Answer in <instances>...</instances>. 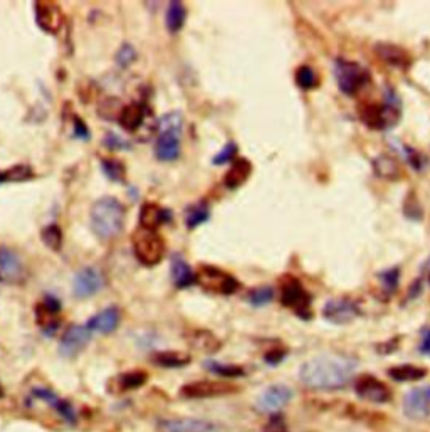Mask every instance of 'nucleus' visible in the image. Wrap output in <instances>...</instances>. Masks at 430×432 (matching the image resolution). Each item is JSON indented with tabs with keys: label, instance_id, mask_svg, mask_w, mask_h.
<instances>
[{
	"label": "nucleus",
	"instance_id": "1",
	"mask_svg": "<svg viewBox=\"0 0 430 432\" xmlns=\"http://www.w3.org/2000/svg\"><path fill=\"white\" fill-rule=\"evenodd\" d=\"M356 369V360L346 355H319L305 362L300 378L313 390H338L348 385Z\"/></svg>",
	"mask_w": 430,
	"mask_h": 432
},
{
	"label": "nucleus",
	"instance_id": "2",
	"mask_svg": "<svg viewBox=\"0 0 430 432\" xmlns=\"http://www.w3.org/2000/svg\"><path fill=\"white\" fill-rule=\"evenodd\" d=\"M91 224L98 238H116L125 224V207L114 197H101L91 207Z\"/></svg>",
	"mask_w": 430,
	"mask_h": 432
},
{
	"label": "nucleus",
	"instance_id": "3",
	"mask_svg": "<svg viewBox=\"0 0 430 432\" xmlns=\"http://www.w3.org/2000/svg\"><path fill=\"white\" fill-rule=\"evenodd\" d=\"M183 118L178 111L167 113L158 123V138L155 155L162 162H174L180 157V138H182Z\"/></svg>",
	"mask_w": 430,
	"mask_h": 432
},
{
	"label": "nucleus",
	"instance_id": "4",
	"mask_svg": "<svg viewBox=\"0 0 430 432\" xmlns=\"http://www.w3.org/2000/svg\"><path fill=\"white\" fill-rule=\"evenodd\" d=\"M360 120L371 130H387L397 125L400 118L399 96L388 89L383 103H365L358 109Z\"/></svg>",
	"mask_w": 430,
	"mask_h": 432
},
{
	"label": "nucleus",
	"instance_id": "5",
	"mask_svg": "<svg viewBox=\"0 0 430 432\" xmlns=\"http://www.w3.org/2000/svg\"><path fill=\"white\" fill-rule=\"evenodd\" d=\"M279 291L282 307L293 309L294 315L302 318V320H309L313 316V311H311L313 298L300 279L291 275L282 276L279 279Z\"/></svg>",
	"mask_w": 430,
	"mask_h": 432
},
{
	"label": "nucleus",
	"instance_id": "6",
	"mask_svg": "<svg viewBox=\"0 0 430 432\" xmlns=\"http://www.w3.org/2000/svg\"><path fill=\"white\" fill-rule=\"evenodd\" d=\"M335 77L339 91L343 95L355 96L356 93L362 91L363 88L371 83V76L362 64L348 59H337L335 61Z\"/></svg>",
	"mask_w": 430,
	"mask_h": 432
},
{
	"label": "nucleus",
	"instance_id": "7",
	"mask_svg": "<svg viewBox=\"0 0 430 432\" xmlns=\"http://www.w3.org/2000/svg\"><path fill=\"white\" fill-rule=\"evenodd\" d=\"M133 251L143 266H157L165 256V240L157 231L138 229L131 238Z\"/></svg>",
	"mask_w": 430,
	"mask_h": 432
},
{
	"label": "nucleus",
	"instance_id": "8",
	"mask_svg": "<svg viewBox=\"0 0 430 432\" xmlns=\"http://www.w3.org/2000/svg\"><path fill=\"white\" fill-rule=\"evenodd\" d=\"M195 275H197V284H200V286L207 289H212V291L220 293V295H234L236 291H239L240 289L239 279H236L234 276L229 275L227 271H222V269L215 266L202 264Z\"/></svg>",
	"mask_w": 430,
	"mask_h": 432
},
{
	"label": "nucleus",
	"instance_id": "9",
	"mask_svg": "<svg viewBox=\"0 0 430 432\" xmlns=\"http://www.w3.org/2000/svg\"><path fill=\"white\" fill-rule=\"evenodd\" d=\"M105 286L103 275L98 268L88 266L81 269L79 272L75 276V283H72V291H75L76 298H89L94 296L96 293H100Z\"/></svg>",
	"mask_w": 430,
	"mask_h": 432
},
{
	"label": "nucleus",
	"instance_id": "10",
	"mask_svg": "<svg viewBox=\"0 0 430 432\" xmlns=\"http://www.w3.org/2000/svg\"><path fill=\"white\" fill-rule=\"evenodd\" d=\"M91 341V332L88 327H81V325H72L61 338L59 344V353L64 358H75L79 355L81 352L88 346Z\"/></svg>",
	"mask_w": 430,
	"mask_h": 432
},
{
	"label": "nucleus",
	"instance_id": "11",
	"mask_svg": "<svg viewBox=\"0 0 430 432\" xmlns=\"http://www.w3.org/2000/svg\"><path fill=\"white\" fill-rule=\"evenodd\" d=\"M355 392L358 397L365 399L368 402L374 403H385L392 399V392L387 384L374 377V375H362L356 378Z\"/></svg>",
	"mask_w": 430,
	"mask_h": 432
},
{
	"label": "nucleus",
	"instance_id": "12",
	"mask_svg": "<svg viewBox=\"0 0 430 432\" xmlns=\"http://www.w3.org/2000/svg\"><path fill=\"white\" fill-rule=\"evenodd\" d=\"M360 315V308L355 301L346 298L330 300L323 308V316L333 325H348Z\"/></svg>",
	"mask_w": 430,
	"mask_h": 432
},
{
	"label": "nucleus",
	"instance_id": "13",
	"mask_svg": "<svg viewBox=\"0 0 430 432\" xmlns=\"http://www.w3.org/2000/svg\"><path fill=\"white\" fill-rule=\"evenodd\" d=\"M36 12V22L38 26L47 34H57L64 24V14L61 7L54 2H36L34 6Z\"/></svg>",
	"mask_w": 430,
	"mask_h": 432
},
{
	"label": "nucleus",
	"instance_id": "14",
	"mask_svg": "<svg viewBox=\"0 0 430 432\" xmlns=\"http://www.w3.org/2000/svg\"><path fill=\"white\" fill-rule=\"evenodd\" d=\"M404 412L413 421H424L430 415V385L413 389L405 395Z\"/></svg>",
	"mask_w": 430,
	"mask_h": 432
},
{
	"label": "nucleus",
	"instance_id": "15",
	"mask_svg": "<svg viewBox=\"0 0 430 432\" xmlns=\"http://www.w3.org/2000/svg\"><path fill=\"white\" fill-rule=\"evenodd\" d=\"M293 399V390L288 385L276 384L268 387V389L257 397V410L261 412H277L282 407Z\"/></svg>",
	"mask_w": 430,
	"mask_h": 432
},
{
	"label": "nucleus",
	"instance_id": "16",
	"mask_svg": "<svg viewBox=\"0 0 430 432\" xmlns=\"http://www.w3.org/2000/svg\"><path fill=\"white\" fill-rule=\"evenodd\" d=\"M236 390L234 385L224 384V382L214 380H200L188 384L182 389V395L187 399H207V397H219V395L232 394Z\"/></svg>",
	"mask_w": 430,
	"mask_h": 432
},
{
	"label": "nucleus",
	"instance_id": "17",
	"mask_svg": "<svg viewBox=\"0 0 430 432\" xmlns=\"http://www.w3.org/2000/svg\"><path fill=\"white\" fill-rule=\"evenodd\" d=\"M160 432H220L219 426L204 419H163L158 422Z\"/></svg>",
	"mask_w": 430,
	"mask_h": 432
},
{
	"label": "nucleus",
	"instance_id": "18",
	"mask_svg": "<svg viewBox=\"0 0 430 432\" xmlns=\"http://www.w3.org/2000/svg\"><path fill=\"white\" fill-rule=\"evenodd\" d=\"M24 278V266L19 256L9 247H0V279L6 283H19Z\"/></svg>",
	"mask_w": 430,
	"mask_h": 432
},
{
	"label": "nucleus",
	"instance_id": "19",
	"mask_svg": "<svg viewBox=\"0 0 430 432\" xmlns=\"http://www.w3.org/2000/svg\"><path fill=\"white\" fill-rule=\"evenodd\" d=\"M375 52L383 63L390 64L393 68H399V69H408L412 64V56L410 52L405 51L404 47L397 46V44H390V43H380L375 46Z\"/></svg>",
	"mask_w": 430,
	"mask_h": 432
},
{
	"label": "nucleus",
	"instance_id": "20",
	"mask_svg": "<svg viewBox=\"0 0 430 432\" xmlns=\"http://www.w3.org/2000/svg\"><path fill=\"white\" fill-rule=\"evenodd\" d=\"M121 320V313L116 307H109L105 308L103 311H100L98 315H94L93 318H89L88 327L89 332H96V333H103V335H108V333H113L114 330L118 328Z\"/></svg>",
	"mask_w": 430,
	"mask_h": 432
},
{
	"label": "nucleus",
	"instance_id": "21",
	"mask_svg": "<svg viewBox=\"0 0 430 432\" xmlns=\"http://www.w3.org/2000/svg\"><path fill=\"white\" fill-rule=\"evenodd\" d=\"M171 212L160 207L158 203L145 202L140 209V227L146 231H157L162 224L170 222Z\"/></svg>",
	"mask_w": 430,
	"mask_h": 432
},
{
	"label": "nucleus",
	"instance_id": "22",
	"mask_svg": "<svg viewBox=\"0 0 430 432\" xmlns=\"http://www.w3.org/2000/svg\"><path fill=\"white\" fill-rule=\"evenodd\" d=\"M170 271L171 281L178 289H185L197 284L195 271L188 266V263L183 259L182 254H174L170 259Z\"/></svg>",
	"mask_w": 430,
	"mask_h": 432
},
{
	"label": "nucleus",
	"instance_id": "23",
	"mask_svg": "<svg viewBox=\"0 0 430 432\" xmlns=\"http://www.w3.org/2000/svg\"><path fill=\"white\" fill-rule=\"evenodd\" d=\"M32 395H34L36 399H40V401L49 403L52 409H56L57 412H59L61 417L64 419V421H68L69 424L76 422L77 417H76V412H75V409H72L71 403H69L68 401H63V399H59L54 392H51L49 389L36 387V389H32Z\"/></svg>",
	"mask_w": 430,
	"mask_h": 432
},
{
	"label": "nucleus",
	"instance_id": "24",
	"mask_svg": "<svg viewBox=\"0 0 430 432\" xmlns=\"http://www.w3.org/2000/svg\"><path fill=\"white\" fill-rule=\"evenodd\" d=\"M146 105L145 103H130L123 106L118 121L126 132H138L141 128L143 121L146 118Z\"/></svg>",
	"mask_w": 430,
	"mask_h": 432
},
{
	"label": "nucleus",
	"instance_id": "25",
	"mask_svg": "<svg viewBox=\"0 0 430 432\" xmlns=\"http://www.w3.org/2000/svg\"><path fill=\"white\" fill-rule=\"evenodd\" d=\"M252 173V164L247 160V158H237V160L232 162L231 169L227 170L224 177V185L225 189L229 190H236L239 189L240 185H244L247 182V178L251 177Z\"/></svg>",
	"mask_w": 430,
	"mask_h": 432
},
{
	"label": "nucleus",
	"instance_id": "26",
	"mask_svg": "<svg viewBox=\"0 0 430 432\" xmlns=\"http://www.w3.org/2000/svg\"><path fill=\"white\" fill-rule=\"evenodd\" d=\"M374 170L380 178L385 180H399V177L402 175L400 170V164L397 162V158H393L392 155H378L374 160Z\"/></svg>",
	"mask_w": 430,
	"mask_h": 432
},
{
	"label": "nucleus",
	"instance_id": "27",
	"mask_svg": "<svg viewBox=\"0 0 430 432\" xmlns=\"http://www.w3.org/2000/svg\"><path fill=\"white\" fill-rule=\"evenodd\" d=\"M185 20H187V9L182 2H170L169 9H167V29L171 34H177V32L182 31V27L185 26Z\"/></svg>",
	"mask_w": 430,
	"mask_h": 432
},
{
	"label": "nucleus",
	"instance_id": "28",
	"mask_svg": "<svg viewBox=\"0 0 430 432\" xmlns=\"http://www.w3.org/2000/svg\"><path fill=\"white\" fill-rule=\"evenodd\" d=\"M388 375L397 382H415L427 375V369L417 365H399L392 367V369L388 370Z\"/></svg>",
	"mask_w": 430,
	"mask_h": 432
},
{
	"label": "nucleus",
	"instance_id": "29",
	"mask_svg": "<svg viewBox=\"0 0 430 432\" xmlns=\"http://www.w3.org/2000/svg\"><path fill=\"white\" fill-rule=\"evenodd\" d=\"M210 219V207L207 202H197L192 203L185 210V224L188 229H195V227L206 224Z\"/></svg>",
	"mask_w": 430,
	"mask_h": 432
},
{
	"label": "nucleus",
	"instance_id": "30",
	"mask_svg": "<svg viewBox=\"0 0 430 432\" xmlns=\"http://www.w3.org/2000/svg\"><path fill=\"white\" fill-rule=\"evenodd\" d=\"M153 362L160 367H165V369H178V367L190 364V357L180 355L177 352H162L153 357Z\"/></svg>",
	"mask_w": 430,
	"mask_h": 432
},
{
	"label": "nucleus",
	"instance_id": "31",
	"mask_svg": "<svg viewBox=\"0 0 430 432\" xmlns=\"http://www.w3.org/2000/svg\"><path fill=\"white\" fill-rule=\"evenodd\" d=\"M34 177V172L29 165L19 164L14 165L9 170H3L0 172V183H6V182H24L29 180V178Z\"/></svg>",
	"mask_w": 430,
	"mask_h": 432
},
{
	"label": "nucleus",
	"instance_id": "32",
	"mask_svg": "<svg viewBox=\"0 0 430 432\" xmlns=\"http://www.w3.org/2000/svg\"><path fill=\"white\" fill-rule=\"evenodd\" d=\"M40 238H43V242L46 244L51 251L57 252L63 247V231H61V227L56 226V224L44 227L43 232H40Z\"/></svg>",
	"mask_w": 430,
	"mask_h": 432
},
{
	"label": "nucleus",
	"instance_id": "33",
	"mask_svg": "<svg viewBox=\"0 0 430 432\" xmlns=\"http://www.w3.org/2000/svg\"><path fill=\"white\" fill-rule=\"evenodd\" d=\"M274 295H276V291H274L272 286H259L249 291L247 301L252 304V307L261 308L271 303L274 300Z\"/></svg>",
	"mask_w": 430,
	"mask_h": 432
},
{
	"label": "nucleus",
	"instance_id": "34",
	"mask_svg": "<svg viewBox=\"0 0 430 432\" xmlns=\"http://www.w3.org/2000/svg\"><path fill=\"white\" fill-rule=\"evenodd\" d=\"M294 81L301 89H314L318 88V76L314 72V69L311 66H300L296 69V75H294Z\"/></svg>",
	"mask_w": 430,
	"mask_h": 432
},
{
	"label": "nucleus",
	"instance_id": "35",
	"mask_svg": "<svg viewBox=\"0 0 430 432\" xmlns=\"http://www.w3.org/2000/svg\"><path fill=\"white\" fill-rule=\"evenodd\" d=\"M101 167H103L108 178H112L113 182H125L126 169L121 160H118V158H105V160H101Z\"/></svg>",
	"mask_w": 430,
	"mask_h": 432
},
{
	"label": "nucleus",
	"instance_id": "36",
	"mask_svg": "<svg viewBox=\"0 0 430 432\" xmlns=\"http://www.w3.org/2000/svg\"><path fill=\"white\" fill-rule=\"evenodd\" d=\"M378 279L383 291L387 293V295H393L400 283V268H390L387 269V271L378 272Z\"/></svg>",
	"mask_w": 430,
	"mask_h": 432
},
{
	"label": "nucleus",
	"instance_id": "37",
	"mask_svg": "<svg viewBox=\"0 0 430 432\" xmlns=\"http://www.w3.org/2000/svg\"><path fill=\"white\" fill-rule=\"evenodd\" d=\"M206 369L210 370L217 375H222V377H243L244 370L237 365H225L220 362H207Z\"/></svg>",
	"mask_w": 430,
	"mask_h": 432
},
{
	"label": "nucleus",
	"instance_id": "38",
	"mask_svg": "<svg viewBox=\"0 0 430 432\" xmlns=\"http://www.w3.org/2000/svg\"><path fill=\"white\" fill-rule=\"evenodd\" d=\"M120 382V387L123 390H133L141 387L146 382V373L145 372H128V373H123L118 378Z\"/></svg>",
	"mask_w": 430,
	"mask_h": 432
},
{
	"label": "nucleus",
	"instance_id": "39",
	"mask_svg": "<svg viewBox=\"0 0 430 432\" xmlns=\"http://www.w3.org/2000/svg\"><path fill=\"white\" fill-rule=\"evenodd\" d=\"M236 153H237V144H234V141H229V144L225 145L214 158H212V164H214L215 167H220V165L229 164V162H234Z\"/></svg>",
	"mask_w": 430,
	"mask_h": 432
},
{
	"label": "nucleus",
	"instance_id": "40",
	"mask_svg": "<svg viewBox=\"0 0 430 432\" xmlns=\"http://www.w3.org/2000/svg\"><path fill=\"white\" fill-rule=\"evenodd\" d=\"M135 59H137V51H135V47L131 46V44L125 43L120 49H118L116 64L120 68H128Z\"/></svg>",
	"mask_w": 430,
	"mask_h": 432
},
{
	"label": "nucleus",
	"instance_id": "41",
	"mask_svg": "<svg viewBox=\"0 0 430 432\" xmlns=\"http://www.w3.org/2000/svg\"><path fill=\"white\" fill-rule=\"evenodd\" d=\"M103 145L108 150H130L131 148L130 141H126L125 138H121L120 134H116L113 132H108L105 134Z\"/></svg>",
	"mask_w": 430,
	"mask_h": 432
},
{
	"label": "nucleus",
	"instance_id": "42",
	"mask_svg": "<svg viewBox=\"0 0 430 432\" xmlns=\"http://www.w3.org/2000/svg\"><path fill=\"white\" fill-rule=\"evenodd\" d=\"M284 357H286L284 350L276 348V350H271V352L266 353L264 360H266V364H268V365H279L281 362L284 360Z\"/></svg>",
	"mask_w": 430,
	"mask_h": 432
},
{
	"label": "nucleus",
	"instance_id": "43",
	"mask_svg": "<svg viewBox=\"0 0 430 432\" xmlns=\"http://www.w3.org/2000/svg\"><path fill=\"white\" fill-rule=\"evenodd\" d=\"M75 137L76 138H83V140H88L89 138V130L88 126H86V123L83 120H81L79 116H75Z\"/></svg>",
	"mask_w": 430,
	"mask_h": 432
},
{
	"label": "nucleus",
	"instance_id": "44",
	"mask_svg": "<svg viewBox=\"0 0 430 432\" xmlns=\"http://www.w3.org/2000/svg\"><path fill=\"white\" fill-rule=\"evenodd\" d=\"M419 350L422 355L430 357V327L422 330V340H420Z\"/></svg>",
	"mask_w": 430,
	"mask_h": 432
},
{
	"label": "nucleus",
	"instance_id": "45",
	"mask_svg": "<svg viewBox=\"0 0 430 432\" xmlns=\"http://www.w3.org/2000/svg\"><path fill=\"white\" fill-rule=\"evenodd\" d=\"M266 432H286L284 421H282L281 415H274L268 426H266Z\"/></svg>",
	"mask_w": 430,
	"mask_h": 432
},
{
	"label": "nucleus",
	"instance_id": "46",
	"mask_svg": "<svg viewBox=\"0 0 430 432\" xmlns=\"http://www.w3.org/2000/svg\"><path fill=\"white\" fill-rule=\"evenodd\" d=\"M429 283H430V275H429Z\"/></svg>",
	"mask_w": 430,
	"mask_h": 432
}]
</instances>
